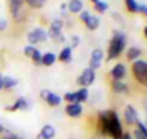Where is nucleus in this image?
I'll use <instances>...</instances> for the list:
<instances>
[{
  "label": "nucleus",
  "mask_w": 147,
  "mask_h": 139,
  "mask_svg": "<svg viewBox=\"0 0 147 139\" xmlns=\"http://www.w3.org/2000/svg\"><path fill=\"white\" fill-rule=\"evenodd\" d=\"M97 129L101 136L110 139H123V122L115 110H101L97 114Z\"/></svg>",
  "instance_id": "1"
},
{
  "label": "nucleus",
  "mask_w": 147,
  "mask_h": 139,
  "mask_svg": "<svg viewBox=\"0 0 147 139\" xmlns=\"http://www.w3.org/2000/svg\"><path fill=\"white\" fill-rule=\"evenodd\" d=\"M125 46H127V35L123 31H114L113 36L108 42L105 59L107 61H114V59L120 58L124 54Z\"/></svg>",
  "instance_id": "2"
},
{
  "label": "nucleus",
  "mask_w": 147,
  "mask_h": 139,
  "mask_svg": "<svg viewBox=\"0 0 147 139\" xmlns=\"http://www.w3.org/2000/svg\"><path fill=\"white\" fill-rule=\"evenodd\" d=\"M131 74L141 87L147 89V59H137L131 62Z\"/></svg>",
  "instance_id": "3"
},
{
  "label": "nucleus",
  "mask_w": 147,
  "mask_h": 139,
  "mask_svg": "<svg viewBox=\"0 0 147 139\" xmlns=\"http://www.w3.org/2000/svg\"><path fill=\"white\" fill-rule=\"evenodd\" d=\"M63 20L62 19H53L49 25L48 32V38L55 41V42H65V36L62 35V29H63Z\"/></svg>",
  "instance_id": "4"
},
{
  "label": "nucleus",
  "mask_w": 147,
  "mask_h": 139,
  "mask_svg": "<svg viewBox=\"0 0 147 139\" xmlns=\"http://www.w3.org/2000/svg\"><path fill=\"white\" fill-rule=\"evenodd\" d=\"M95 78H97V73L94 71V70H91L90 67H87V68L82 70V73L77 77V84H78L80 87L88 89L90 86L94 84Z\"/></svg>",
  "instance_id": "5"
},
{
  "label": "nucleus",
  "mask_w": 147,
  "mask_h": 139,
  "mask_svg": "<svg viewBox=\"0 0 147 139\" xmlns=\"http://www.w3.org/2000/svg\"><path fill=\"white\" fill-rule=\"evenodd\" d=\"M28 41H29V45H38V44H42V42H46L49 38H48V32L43 29V28H40V26H38V28H33L32 31H29V33H28Z\"/></svg>",
  "instance_id": "6"
},
{
  "label": "nucleus",
  "mask_w": 147,
  "mask_h": 139,
  "mask_svg": "<svg viewBox=\"0 0 147 139\" xmlns=\"http://www.w3.org/2000/svg\"><path fill=\"white\" fill-rule=\"evenodd\" d=\"M123 120L127 126H136L137 122L140 120V116H138V112L137 109L133 106V104H127L123 110Z\"/></svg>",
  "instance_id": "7"
},
{
  "label": "nucleus",
  "mask_w": 147,
  "mask_h": 139,
  "mask_svg": "<svg viewBox=\"0 0 147 139\" xmlns=\"http://www.w3.org/2000/svg\"><path fill=\"white\" fill-rule=\"evenodd\" d=\"M104 59H105V52L101 48H95V49L91 51V55H90V59H88V67L95 71V70L101 68Z\"/></svg>",
  "instance_id": "8"
},
{
  "label": "nucleus",
  "mask_w": 147,
  "mask_h": 139,
  "mask_svg": "<svg viewBox=\"0 0 147 139\" xmlns=\"http://www.w3.org/2000/svg\"><path fill=\"white\" fill-rule=\"evenodd\" d=\"M111 81H123L127 77V67L123 62H115L110 70Z\"/></svg>",
  "instance_id": "9"
},
{
  "label": "nucleus",
  "mask_w": 147,
  "mask_h": 139,
  "mask_svg": "<svg viewBox=\"0 0 147 139\" xmlns=\"http://www.w3.org/2000/svg\"><path fill=\"white\" fill-rule=\"evenodd\" d=\"M40 99L49 106V107H58L62 103V97L51 90H40Z\"/></svg>",
  "instance_id": "10"
},
{
  "label": "nucleus",
  "mask_w": 147,
  "mask_h": 139,
  "mask_svg": "<svg viewBox=\"0 0 147 139\" xmlns=\"http://www.w3.org/2000/svg\"><path fill=\"white\" fill-rule=\"evenodd\" d=\"M23 6H25V0H9V9H10V13L16 22L22 20Z\"/></svg>",
  "instance_id": "11"
},
{
  "label": "nucleus",
  "mask_w": 147,
  "mask_h": 139,
  "mask_svg": "<svg viewBox=\"0 0 147 139\" xmlns=\"http://www.w3.org/2000/svg\"><path fill=\"white\" fill-rule=\"evenodd\" d=\"M29 109H30V103L28 102L26 97H18L13 104L5 107L6 112H19V110H29Z\"/></svg>",
  "instance_id": "12"
},
{
  "label": "nucleus",
  "mask_w": 147,
  "mask_h": 139,
  "mask_svg": "<svg viewBox=\"0 0 147 139\" xmlns=\"http://www.w3.org/2000/svg\"><path fill=\"white\" fill-rule=\"evenodd\" d=\"M65 113L71 117V119H78L82 116L84 113V106L81 103H71L65 106Z\"/></svg>",
  "instance_id": "13"
},
{
  "label": "nucleus",
  "mask_w": 147,
  "mask_h": 139,
  "mask_svg": "<svg viewBox=\"0 0 147 139\" xmlns=\"http://www.w3.org/2000/svg\"><path fill=\"white\" fill-rule=\"evenodd\" d=\"M56 136V127L53 125H43L36 135V139H53Z\"/></svg>",
  "instance_id": "14"
},
{
  "label": "nucleus",
  "mask_w": 147,
  "mask_h": 139,
  "mask_svg": "<svg viewBox=\"0 0 147 139\" xmlns=\"http://www.w3.org/2000/svg\"><path fill=\"white\" fill-rule=\"evenodd\" d=\"M111 90H113V93L120 94V96L130 94V86L124 81H111Z\"/></svg>",
  "instance_id": "15"
},
{
  "label": "nucleus",
  "mask_w": 147,
  "mask_h": 139,
  "mask_svg": "<svg viewBox=\"0 0 147 139\" xmlns=\"http://www.w3.org/2000/svg\"><path fill=\"white\" fill-rule=\"evenodd\" d=\"M141 55H143V49L140 46H136V45L134 46H128L127 51H125V58L130 62H134L137 59H141Z\"/></svg>",
  "instance_id": "16"
},
{
  "label": "nucleus",
  "mask_w": 147,
  "mask_h": 139,
  "mask_svg": "<svg viewBox=\"0 0 147 139\" xmlns=\"http://www.w3.org/2000/svg\"><path fill=\"white\" fill-rule=\"evenodd\" d=\"M66 7H68L69 13L80 15L84 10V2H82V0H69V2L66 3Z\"/></svg>",
  "instance_id": "17"
},
{
  "label": "nucleus",
  "mask_w": 147,
  "mask_h": 139,
  "mask_svg": "<svg viewBox=\"0 0 147 139\" xmlns=\"http://www.w3.org/2000/svg\"><path fill=\"white\" fill-rule=\"evenodd\" d=\"M84 25H85V28L88 29V31H97L98 28H100V25H101V20H100V18L97 16V15H90L88 16V19L84 22Z\"/></svg>",
  "instance_id": "18"
},
{
  "label": "nucleus",
  "mask_w": 147,
  "mask_h": 139,
  "mask_svg": "<svg viewBox=\"0 0 147 139\" xmlns=\"http://www.w3.org/2000/svg\"><path fill=\"white\" fill-rule=\"evenodd\" d=\"M58 59L61 62H65V64H69L72 61V48L68 45V46H63L61 51H59V55H58Z\"/></svg>",
  "instance_id": "19"
},
{
  "label": "nucleus",
  "mask_w": 147,
  "mask_h": 139,
  "mask_svg": "<svg viewBox=\"0 0 147 139\" xmlns=\"http://www.w3.org/2000/svg\"><path fill=\"white\" fill-rule=\"evenodd\" d=\"M2 81H3V90H12V89L18 87V84H19V81L10 76L2 77Z\"/></svg>",
  "instance_id": "20"
},
{
  "label": "nucleus",
  "mask_w": 147,
  "mask_h": 139,
  "mask_svg": "<svg viewBox=\"0 0 147 139\" xmlns=\"http://www.w3.org/2000/svg\"><path fill=\"white\" fill-rule=\"evenodd\" d=\"M56 54H53V52H45L43 55H42V65H45V67H52L55 62H56Z\"/></svg>",
  "instance_id": "21"
},
{
  "label": "nucleus",
  "mask_w": 147,
  "mask_h": 139,
  "mask_svg": "<svg viewBox=\"0 0 147 139\" xmlns=\"http://www.w3.org/2000/svg\"><path fill=\"white\" fill-rule=\"evenodd\" d=\"M75 94H77V102L78 103H85L87 100H88V97H90V91H88V89H85V87H80L77 91H75Z\"/></svg>",
  "instance_id": "22"
},
{
  "label": "nucleus",
  "mask_w": 147,
  "mask_h": 139,
  "mask_svg": "<svg viewBox=\"0 0 147 139\" xmlns=\"http://www.w3.org/2000/svg\"><path fill=\"white\" fill-rule=\"evenodd\" d=\"M124 5H125V9H127V12H130V13H138V2L137 0H124Z\"/></svg>",
  "instance_id": "23"
},
{
  "label": "nucleus",
  "mask_w": 147,
  "mask_h": 139,
  "mask_svg": "<svg viewBox=\"0 0 147 139\" xmlns=\"http://www.w3.org/2000/svg\"><path fill=\"white\" fill-rule=\"evenodd\" d=\"M108 9H110V5L105 2V0H100L98 3H95V5H94V10H95L97 13H100V15H102V13L108 12Z\"/></svg>",
  "instance_id": "24"
},
{
  "label": "nucleus",
  "mask_w": 147,
  "mask_h": 139,
  "mask_svg": "<svg viewBox=\"0 0 147 139\" xmlns=\"http://www.w3.org/2000/svg\"><path fill=\"white\" fill-rule=\"evenodd\" d=\"M48 0H25V3L32 9H42L46 5Z\"/></svg>",
  "instance_id": "25"
},
{
  "label": "nucleus",
  "mask_w": 147,
  "mask_h": 139,
  "mask_svg": "<svg viewBox=\"0 0 147 139\" xmlns=\"http://www.w3.org/2000/svg\"><path fill=\"white\" fill-rule=\"evenodd\" d=\"M62 100H65V102H66V104H71V103H78V102H77V94H75V91H66V93L63 94Z\"/></svg>",
  "instance_id": "26"
},
{
  "label": "nucleus",
  "mask_w": 147,
  "mask_h": 139,
  "mask_svg": "<svg viewBox=\"0 0 147 139\" xmlns=\"http://www.w3.org/2000/svg\"><path fill=\"white\" fill-rule=\"evenodd\" d=\"M42 55H43V54H42V52H40V51L36 48V49H35V52L30 55L32 62H33L35 65H42Z\"/></svg>",
  "instance_id": "27"
},
{
  "label": "nucleus",
  "mask_w": 147,
  "mask_h": 139,
  "mask_svg": "<svg viewBox=\"0 0 147 139\" xmlns=\"http://www.w3.org/2000/svg\"><path fill=\"white\" fill-rule=\"evenodd\" d=\"M0 139H25L23 136L15 133V132H10V130H6L3 135H0Z\"/></svg>",
  "instance_id": "28"
},
{
  "label": "nucleus",
  "mask_w": 147,
  "mask_h": 139,
  "mask_svg": "<svg viewBox=\"0 0 147 139\" xmlns=\"http://www.w3.org/2000/svg\"><path fill=\"white\" fill-rule=\"evenodd\" d=\"M134 129H137L138 132H141L144 136H147V125L143 122V120H138L137 122V125L134 126Z\"/></svg>",
  "instance_id": "29"
},
{
  "label": "nucleus",
  "mask_w": 147,
  "mask_h": 139,
  "mask_svg": "<svg viewBox=\"0 0 147 139\" xmlns=\"http://www.w3.org/2000/svg\"><path fill=\"white\" fill-rule=\"evenodd\" d=\"M69 41H71L69 46H71L72 49H74V48H77V46H80V44H81V38H80L78 35H71Z\"/></svg>",
  "instance_id": "30"
},
{
  "label": "nucleus",
  "mask_w": 147,
  "mask_h": 139,
  "mask_svg": "<svg viewBox=\"0 0 147 139\" xmlns=\"http://www.w3.org/2000/svg\"><path fill=\"white\" fill-rule=\"evenodd\" d=\"M35 49H36V46H33V45H29V44H28V45L23 48V54H25L26 57H29V58H30V55L35 52Z\"/></svg>",
  "instance_id": "31"
},
{
  "label": "nucleus",
  "mask_w": 147,
  "mask_h": 139,
  "mask_svg": "<svg viewBox=\"0 0 147 139\" xmlns=\"http://www.w3.org/2000/svg\"><path fill=\"white\" fill-rule=\"evenodd\" d=\"M138 13L144 18H147V5L146 3H140L138 5Z\"/></svg>",
  "instance_id": "32"
},
{
  "label": "nucleus",
  "mask_w": 147,
  "mask_h": 139,
  "mask_svg": "<svg viewBox=\"0 0 147 139\" xmlns=\"http://www.w3.org/2000/svg\"><path fill=\"white\" fill-rule=\"evenodd\" d=\"M90 15H91V12H90V10H82V12L80 13V20L84 23V22L88 19V16H90Z\"/></svg>",
  "instance_id": "33"
},
{
  "label": "nucleus",
  "mask_w": 147,
  "mask_h": 139,
  "mask_svg": "<svg viewBox=\"0 0 147 139\" xmlns=\"http://www.w3.org/2000/svg\"><path fill=\"white\" fill-rule=\"evenodd\" d=\"M7 28V20L6 19H0V31H5Z\"/></svg>",
  "instance_id": "34"
},
{
  "label": "nucleus",
  "mask_w": 147,
  "mask_h": 139,
  "mask_svg": "<svg viewBox=\"0 0 147 139\" xmlns=\"http://www.w3.org/2000/svg\"><path fill=\"white\" fill-rule=\"evenodd\" d=\"M61 13H62V16H66V13H68L66 3H62V5H61Z\"/></svg>",
  "instance_id": "35"
},
{
  "label": "nucleus",
  "mask_w": 147,
  "mask_h": 139,
  "mask_svg": "<svg viewBox=\"0 0 147 139\" xmlns=\"http://www.w3.org/2000/svg\"><path fill=\"white\" fill-rule=\"evenodd\" d=\"M123 139H134V138H133V135H131L130 132H124V135H123Z\"/></svg>",
  "instance_id": "36"
},
{
  "label": "nucleus",
  "mask_w": 147,
  "mask_h": 139,
  "mask_svg": "<svg viewBox=\"0 0 147 139\" xmlns=\"http://www.w3.org/2000/svg\"><path fill=\"white\" fill-rule=\"evenodd\" d=\"M144 114H146V117H144V123L147 125V103H144Z\"/></svg>",
  "instance_id": "37"
},
{
  "label": "nucleus",
  "mask_w": 147,
  "mask_h": 139,
  "mask_svg": "<svg viewBox=\"0 0 147 139\" xmlns=\"http://www.w3.org/2000/svg\"><path fill=\"white\" fill-rule=\"evenodd\" d=\"M6 132V127L3 126V123H0V135H3Z\"/></svg>",
  "instance_id": "38"
},
{
  "label": "nucleus",
  "mask_w": 147,
  "mask_h": 139,
  "mask_svg": "<svg viewBox=\"0 0 147 139\" xmlns=\"http://www.w3.org/2000/svg\"><path fill=\"white\" fill-rule=\"evenodd\" d=\"M143 35H144V38L147 39V25L144 26V29H143Z\"/></svg>",
  "instance_id": "39"
},
{
  "label": "nucleus",
  "mask_w": 147,
  "mask_h": 139,
  "mask_svg": "<svg viewBox=\"0 0 147 139\" xmlns=\"http://www.w3.org/2000/svg\"><path fill=\"white\" fill-rule=\"evenodd\" d=\"M3 90V81H2V76H0V91Z\"/></svg>",
  "instance_id": "40"
},
{
  "label": "nucleus",
  "mask_w": 147,
  "mask_h": 139,
  "mask_svg": "<svg viewBox=\"0 0 147 139\" xmlns=\"http://www.w3.org/2000/svg\"><path fill=\"white\" fill-rule=\"evenodd\" d=\"M98 2H100V0H91V3H92V5H95V3H98Z\"/></svg>",
  "instance_id": "41"
},
{
  "label": "nucleus",
  "mask_w": 147,
  "mask_h": 139,
  "mask_svg": "<svg viewBox=\"0 0 147 139\" xmlns=\"http://www.w3.org/2000/svg\"><path fill=\"white\" fill-rule=\"evenodd\" d=\"M69 139H74V138H69Z\"/></svg>",
  "instance_id": "42"
}]
</instances>
